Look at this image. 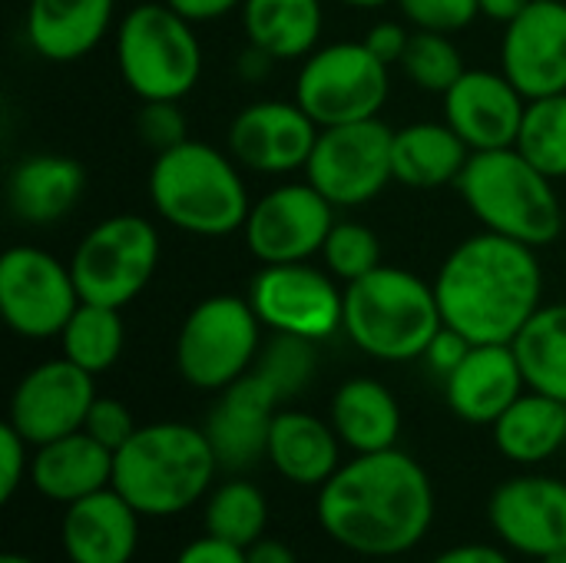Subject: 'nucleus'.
<instances>
[{
  "label": "nucleus",
  "instance_id": "nucleus-1",
  "mask_svg": "<svg viewBox=\"0 0 566 563\" xmlns=\"http://www.w3.org/2000/svg\"><path fill=\"white\" fill-rule=\"evenodd\" d=\"M318 524L345 551L395 561L415 551L434 521L428 471L405 451L355 455L318 488Z\"/></svg>",
  "mask_w": 566,
  "mask_h": 563
},
{
  "label": "nucleus",
  "instance_id": "nucleus-2",
  "mask_svg": "<svg viewBox=\"0 0 566 563\" xmlns=\"http://www.w3.org/2000/svg\"><path fill=\"white\" fill-rule=\"evenodd\" d=\"M444 325L474 345H511L544 305V269L537 249L497 232L468 236L434 275Z\"/></svg>",
  "mask_w": 566,
  "mask_h": 563
},
{
  "label": "nucleus",
  "instance_id": "nucleus-3",
  "mask_svg": "<svg viewBox=\"0 0 566 563\" xmlns=\"http://www.w3.org/2000/svg\"><path fill=\"white\" fill-rule=\"evenodd\" d=\"M219 458L202 428L182 421L143 425L113 455V491L143 518H172L212 491Z\"/></svg>",
  "mask_w": 566,
  "mask_h": 563
},
{
  "label": "nucleus",
  "instance_id": "nucleus-4",
  "mask_svg": "<svg viewBox=\"0 0 566 563\" xmlns=\"http://www.w3.org/2000/svg\"><path fill=\"white\" fill-rule=\"evenodd\" d=\"M149 202L159 219L199 239L239 232L252 209L232 153L199 139H186L156 156L149 169Z\"/></svg>",
  "mask_w": 566,
  "mask_h": 563
},
{
  "label": "nucleus",
  "instance_id": "nucleus-5",
  "mask_svg": "<svg viewBox=\"0 0 566 563\" xmlns=\"http://www.w3.org/2000/svg\"><path fill=\"white\" fill-rule=\"evenodd\" d=\"M441 325L434 282H424L411 269L378 265L365 279L345 285L342 329L355 348L378 362L424 358Z\"/></svg>",
  "mask_w": 566,
  "mask_h": 563
},
{
  "label": "nucleus",
  "instance_id": "nucleus-6",
  "mask_svg": "<svg viewBox=\"0 0 566 563\" xmlns=\"http://www.w3.org/2000/svg\"><path fill=\"white\" fill-rule=\"evenodd\" d=\"M458 192L488 232L527 242L534 249L551 246L564 229V209L554 179L541 173L517 146L471 153Z\"/></svg>",
  "mask_w": 566,
  "mask_h": 563
},
{
  "label": "nucleus",
  "instance_id": "nucleus-7",
  "mask_svg": "<svg viewBox=\"0 0 566 563\" xmlns=\"http://www.w3.org/2000/svg\"><path fill=\"white\" fill-rule=\"evenodd\" d=\"M116 66L143 103L182 100L202 76V43L192 20L163 3H136L116 27Z\"/></svg>",
  "mask_w": 566,
  "mask_h": 563
},
{
  "label": "nucleus",
  "instance_id": "nucleus-8",
  "mask_svg": "<svg viewBox=\"0 0 566 563\" xmlns=\"http://www.w3.org/2000/svg\"><path fill=\"white\" fill-rule=\"evenodd\" d=\"M262 322L249 299L209 295L182 322L176 338V368L199 392H222L255 368L262 352Z\"/></svg>",
  "mask_w": 566,
  "mask_h": 563
},
{
  "label": "nucleus",
  "instance_id": "nucleus-9",
  "mask_svg": "<svg viewBox=\"0 0 566 563\" xmlns=\"http://www.w3.org/2000/svg\"><path fill=\"white\" fill-rule=\"evenodd\" d=\"M388 70L365 40H342L312 50L295 80V103L325 129L375 119L388 103Z\"/></svg>",
  "mask_w": 566,
  "mask_h": 563
},
{
  "label": "nucleus",
  "instance_id": "nucleus-10",
  "mask_svg": "<svg viewBox=\"0 0 566 563\" xmlns=\"http://www.w3.org/2000/svg\"><path fill=\"white\" fill-rule=\"evenodd\" d=\"M159 232L143 216H109L76 246L70 269L83 302L123 309L159 269Z\"/></svg>",
  "mask_w": 566,
  "mask_h": 563
},
{
  "label": "nucleus",
  "instance_id": "nucleus-11",
  "mask_svg": "<svg viewBox=\"0 0 566 563\" xmlns=\"http://www.w3.org/2000/svg\"><path fill=\"white\" fill-rule=\"evenodd\" d=\"M395 129L378 116L361 123L325 126L305 166V179L338 209H355L378 199L395 179L391 166Z\"/></svg>",
  "mask_w": 566,
  "mask_h": 563
},
{
  "label": "nucleus",
  "instance_id": "nucleus-12",
  "mask_svg": "<svg viewBox=\"0 0 566 563\" xmlns=\"http://www.w3.org/2000/svg\"><path fill=\"white\" fill-rule=\"evenodd\" d=\"M73 269L36 246H13L0 256V315L20 338H60L80 309Z\"/></svg>",
  "mask_w": 566,
  "mask_h": 563
},
{
  "label": "nucleus",
  "instance_id": "nucleus-13",
  "mask_svg": "<svg viewBox=\"0 0 566 563\" xmlns=\"http://www.w3.org/2000/svg\"><path fill=\"white\" fill-rule=\"evenodd\" d=\"M249 302L269 332L308 342L332 338L345 322V289L328 269L312 262L262 265L249 285Z\"/></svg>",
  "mask_w": 566,
  "mask_h": 563
},
{
  "label": "nucleus",
  "instance_id": "nucleus-14",
  "mask_svg": "<svg viewBox=\"0 0 566 563\" xmlns=\"http://www.w3.org/2000/svg\"><path fill=\"white\" fill-rule=\"evenodd\" d=\"M335 226V206L305 179L282 183L252 202L242 226L249 252L262 265L312 262L322 256L325 239Z\"/></svg>",
  "mask_w": 566,
  "mask_h": 563
},
{
  "label": "nucleus",
  "instance_id": "nucleus-15",
  "mask_svg": "<svg viewBox=\"0 0 566 563\" xmlns=\"http://www.w3.org/2000/svg\"><path fill=\"white\" fill-rule=\"evenodd\" d=\"M96 402L93 375L70 358H53L30 368L10 398V425L40 448L63 435L83 431L90 405Z\"/></svg>",
  "mask_w": 566,
  "mask_h": 563
},
{
  "label": "nucleus",
  "instance_id": "nucleus-16",
  "mask_svg": "<svg viewBox=\"0 0 566 563\" xmlns=\"http://www.w3.org/2000/svg\"><path fill=\"white\" fill-rule=\"evenodd\" d=\"M322 126L292 100H259L235 113L229 126V153L242 169L262 176H289L308 166Z\"/></svg>",
  "mask_w": 566,
  "mask_h": 563
},
{
  "label": "nucleus",
  "instance_id": "nucleus-17",
  "mask_svg": "<svg viewBox=\"0 0 566 563\" xmlns=\"http://www.w3.org/2000/svg\"><path fill=\"white\" fill-rule=\"evenodd\" d=\"M488 521L504 548L524 557H551L566 551V481L547 475H521L494 488Z\"/></svg>",
  "mask_w": 566,
  "mask_h": 563
},
{
  "label": "nucleus",
  "instance_id": "nucleus-18",
  "mask_svg": "<svg viewBox=\"0 0 566 563\" xmlns=\"http://www.w3.org/2000/svg\"><path fill=\"white\" fill-rule=\"evenodd\" d=\"M501 70L527 100L566 93V0H534L504 27Z\"/></svg>",
  "mask_w": 566,
  "mask_h": 563
},
{
  "label": "nucleus",
  "instance_id": "nucleus-19",
  "mask_svg": "<svg viewBox=\"0 0 566 563\" xmlns=\"http://www.w3.org/2000/svg\"><path fill=\"white\" fill-rule=\"evenodd\" d=\"M527 96L504 70H464L444 93V123L471 146V153L507 149L517 143Z\"/></svg>",
  "mask_w": 566,
  "mask_h": 563
},
{
  "label": "nucleus",
  "instance_id": "nucleus-20",
  "mask_svg": "<svg viewBox=\"0 0 566 563\" xmlns=\"http://www.w3.org/2000/svg\"><path fill=\"white\" fill-rule=\"evenodd\" d=\"M279 405H282L279 392L255 368L219 392L212 411L206 415L202 431L222 471H242L265 458L269 431L279 415Z\"/></svg>",
  "mask_w": 566,
  "mask_h": 563
},
{
  "label": "nucleus",
  "instance_id": "nucleus-21",
  "mask_svg": "<svg viewBox=\"0 0 566 563\" xmlns=\"http://www.w3.org/2000/svg\"><path fill=\"white\" fill-rule=\"evenodd\" d=\"M139 511L113 488L66 504L60 541L70 563H129L139 548Z\"/></svg>",
  "mask_w": 566,
  "mask_h": 563
},
{
  "label": "nucleus",
  "instance_id": "nucleus-22",
  "mask_svg": "<svg viewBox=\"0 0 566 563\" xmlns=\"http://www.w3.org/2000/svg\"><path fill=\"white\" fill-rule=\"evenodd\" d=\"M527 392L521 362L511 345H474L444 378L451 411L468 425H494Z\"/></svg>",
  "mask_w": 566,
  "mask_h": 563
},
{
  "label": "nucleus",
  "instance_id": "nucleus-23",
  "mask_svg": "<svg viewBox=\"0 0 566 563\" xmlns=\"http://www.w3.org/2000/svg\"><path fill=\"white\" fill-rule=\"evenodd\" d=\"M30 484L53 504H73L113 488V451L86 431L46 441L30 458Z\"/></svg>",
  "mask_w": 566,
  "mask_h": 563
},
{
  "label": "nucleus",
  "instance_id": "nucleus-24",
  "mask_svg": "<svg viewBox=\"0 0 566 563\" xmlns=\"http://www.w3.org/2000/svg\"><path fill=\"white\" fill-rule=\"evenodd\" d=\"M116 0H30L27 3V43L50 63L83 60L99 46L113 23Z\"/></svg>",
  "mask_w": 566,
  "mask_h": 563
},
{
  "label": "nucleus",
  "instance_id": "nucleus-25",
  "mask_svg": "<svg viewBox=\"0 0 566 563\" xmlns=\"http://www.w3.org/2000/svg\"><path fill=\"white\" fill-rule=\"evenodd\" d=\"M86 173L76 159L56 153L23 156L7 179V206L27 226H53L83 199Z\"/></svg>",
  "mask_w": 566,
  "mask_h": 563
},
{
  "label": "nucleus",
  "instance_id": "nucleus-26",
  "mask_svg": "<svg viewBox=\"0 0 566 563\" xmlns=\"http://www.w3.org/2000/svg\"><path fill=\"white\" fill-rule=\"evenodd\" d=\"M269 465L298 488H322L342 468V438L332 421L279 408L269 431Z\"/></svg>",
  "mask_w": 566,
  "mask_h": 563
},
{
  "label": "nucleus",
  "instance_id": "nucleus-27",
  "mask_svg": "<svg viewBox=\"0 0 566 563\" xmlns=\"http://www.w3.org/2000/svg\"><path fill=\"white\" fill-rule=\"evenodd\" d=\"M471 146L448 123H411L395 129L391 166L395 179L408 189H441L458 186Z\"/></svg>",
  "mask_w": 566,
  "mask_h": 563
},
{
  "label": "nucleus",
  "instance_id": "nucleus-28",
  "mask_svg": "<svg viewBox=\"0 0 566 563\" xmlns=\"http://www.w3.org/2000/svg\"><path fill=\"white\" fill-rule=\"evenodd\" d=\"M332 428L355 455L398 448L401 408L395 395L375 378H352L332 398Z\"/></svg>",
  "mask_w": 566,
  "mask_h": 563
},
{
  "label": "nucleus",
  "instance_id": "nucleus-29",
  "mask_svg": "<svg viewBox=\"0 0 566 563\" xmlns=\"http://www.w3.org/2000/svg\"><path fill=\"white\" fill-rule=\"evenodd\" d=\"M242 27L252 46L282 60H305L318 50L325 10L322 0H245Z\"/></svg>",
  "mask_w": 566,
  "mask_h": 563
},
{
  "label": "nucleus",
  "instance_id": "nucleus-30",
  "mask_svg": "<svg viewBox=\"0 0 566 563\" xmlns=\"http://www.w3.org/2000/svg\"><path fill=\"white\" fill-rule=\"evenodd\" d=\"M497 451L514 465H541L566 445V402L524 392L494 425Z\"/></svg>",
  "mask_w": 566,
  "mask_h": 563
},
{
  "label": "nucleus",
  "instance_id": "nucleus-31",
  "mask_svg": "<svg viewBox=\"0 0 566 563\" xmlns=\"http://www.w3.org/2000/svg\"><path fill=\"white\" fill-rule=\"evenodd\" d=\"M511 348L531 392L566 402V305H541Z\"/></svg>",
  "mask_w": 566,
  "mask_h": 563
},
{
  "label": "nucleus",
  "instance_id": "nucleus-32",
  "mask_svg": "<svg viewBox=\"0 0 566 563\" xmlns=\"http://www.w3.org/2000/svg\"><path fill=\"white\" fill-rule=\"evenodd\" d=\"M123 342L126 329L119 309L99 302H80V309L60 332L63 358L86 368L90 375H103L106 368H113L123 355Z\"/></svg>",
  "mask_w": 566,
  "mask_h": 563
},
{
  "label": "nucleus",
  "instance_id": "nucleus-33",
  "mask_svg": "<svg viewBox=\"0 0 566 563\" xmlns=\"http://www.w3.org/2000/svg\"><path fill=\"white\" fill-rule=\"evenodd\" d=\"M265 524H269V501L245 478H232L219 484L206 501V534L235 544L242 551L265 538Z\"/></svg>",
  "mask_w": 566,
  "mask_h": 563
},
{
  "label": "nucleus",
  "instance_id": "nucleus-34",
  "mask_svg": "<svg viewBox=\"0 0 566 563\" xmlns=\"http://www.w3.org/2000/svg\"><path fill=\"white\" fill-rule=\"evenodd\" d=\"M514 146L551 179H566V93L527 100Z\"/></svg>",
  "mask_w": 566,
  "mask_h": 563
},
{
  "label": "nucleus",
  "instance_id": "nucleus-35",
  "mask_svg": "<svg viewBox=\"0 0 566 563\" xmlns=\"http://www.w3.org/2000/svg\"><path fill=\"white\" fill-rule=\"evenodd\" d=\"M401 70H405V76L418 90H428V93H441L444 96L461 80L464 56H461V50L454 46V40L448 33L415 30L411 33V43L405 50Z\"/></svg>",
  "mask_w": 566,
  "mask_h": 563
},
{
  "label": "nucleus",
  "instance_id": "nucleus-36",
  "mask_svg": "<svg viewBox=\"0 0 566 563\" xmlns=\"http://www.w3.org/2000/svg\"><path fill=\"white\" fill-rule=\"evenodd\" d=\"M318 342L298 338V335H282L272 332V338L262 345L259 358H255V372L279 392L282 402L302 395L318 368Z\"/></svg>",
  "mask_w": 566,
  "mask_h": 563
},
{
  "label": "nucleus",
  "instance_id": "nucleus-37",
  "mask_svg": "<svg viewBox=\"0 0 566 563\" xmlns=\"http://www.w3.org/2000/svg\"><path fill=\"white\" fill-rule=\"evenodd\" d=\"M322 262L342 285H352L381 265V242L361 222H335L325 239Z\"/></svg>",
  "mask_w": 566,
  "mask_h": 563
},
{
  "label": "nucleus",
  "instance_id": "nucleus-38",
  "mask_svg": "<svg viewBox=\"0 0 566 563\" xmlns=\"http://www.w3.org/2000/svg\"><path fill=\"white\" fill-rule=\"evenodd\" d=\"M395 3L401 7L405 23H411L415 30H434L448 37L468 30L481 13L478 0H395Z\"/></svg>",
  "mask_w": 566,
  "mask_h": 563
},
{
  "label": "nucleus",
  "instance_id": "nucleus-39",
  "mask_svg": "<svg viewBox=\"0 0 566 563\" xmlns=\"http://www.w3.org/2000/svg\"><path fill=\"white\" fill-rule=\"evenodd\" d=\"M136 129L156 156L166 149H176L179 143L189 139V123H186V113L179 110V100L143 103V110L136 116Z\"/></svg>",
  "mask_w": 566,
  "mask_h": 563
},
{
  "label": "nucleus",
  "instance_id": "nucleus-40",
  "mask_svg": "<svg viewBox=\"0 0 566 563\" xmlns=\"http://www.w3.org/2000/svg\"><path fill=\"white\" fill-rule=\"evenodd\" d=\"M136 421H133V411L119 402V398H99L90 405V415L83 421V431L99 441L103 448H109L113 455L136 435Z\"/></svg>",
  "mask_w": 566,
  "mask_h": 563
},
{
  "label": "nucleus",
  "instance_id": "nucleus-41",
  "mask_svg": "<svg viewBox=\"0 0 566 563\" xmlns=\"http://www.w3.org/2000/svg\"><path fill=\"white\" fill-rule=\"evenodd\" d=\"M30 441L7 421L0 425V501H13L17 488L30 475V458H27Z\"/></svg>",
  "mask_w": 566,
  "mask_h": 563
},
{
  "label": "nucleus",
  "instance_id": "nucleus-42",
  "mask_svg": "<svg viewBox=\"0 0 566 563\" xmlns=\"http://www.w3.org/2000/svg\"><path fill=\"white\" fill-rule=\"evenodd\" d=\"M471 348H474L471 338H464V335H461L458 329H451V325H441L438 335L431 338L428 352H424V362H428L431 372H438L441 378H448V375L468 358Z\"/></svg>",
  "mask_w": 566,
  "mask_h": 563
},
{
  "label": "nucleus",
  "instance_id": "nucleus-43",
  "mask_svg": "<svg viewBox=\"0 0 566 563\" xmlns=\"http://www.w3.org/2000/svg\"><path fill=\"white\" fill-rule=\"evenodd\" d=\"M411 33L415 30H408L405 23H398V20H378L368 33H365V46L385 63V66H401V60H405V50H408V43H411Z\"/></svg>",
  "mask_w": 566,
  "mask_h": 563
},
{
  "label": "nucleus",
  "instance_id": "nucleus-44",
  "mask_svg": "<svg viewBox=\"0 0 566 563\" xmlns=\"http://www.w3.org/2000/svg\"><path fill=\"white\" fill-rule=\"evenodd\" d=\"M176 563H249L245 561V551L235 548V544H226L212 534H202L199 541L186 544L179 551Z\"/></svg>",
  "mask_w": 566,
  "mask_h": 563
},
{
  "label": "nucleus",
  "instance_id": "nucleus-45",
  "mask_svg": "<svg viewBox=\"0 0 566 563\" xmlns=\"http://www.w3.org/2000/svg\"><path fill=\"white\" fill-rule=\"evenodd\" d=\"M166 3L192 23H209V20H219L226 13L239 10L245 0H166Z\"/></svg>",
  "mask_w": 566,
  "mask_h": 563
},
{
  "label": "nucleus",
  "instance_id": "nucleus-46",
  "mask_svg": "<svg viewBox=\"0 0 566 563\" xmlns=\"http://www.w3.org/2000/svg\"><path fill=\"white\" fill-rule=\"evenodd\" d=\"M431 563H511V557L491 544H461V548L438 554Z\"/></svg>",
  "mask_w": 566,
  "mask_h": 563
},
{
  "label": "nucleus",
  "instance_id": "nucleus-47",
  "mask_svg": "<svg viewBox=\"0 0 566 563\" xmlns=\"http://www.w3.org/2000/svg\"><path fill=\"white\" fill-rule=\"evenodd\" d=\"M245 561L249 563H298L295 551L285 541L275 538H262L252 548H245Z\"/></svg>",
  "mask_w": 566,
  "mask_h": 563
},
{
  "label": "nucleus",
  "instance_id": "nucleus-48",
  "mask_svg": "<svg viewBox=\"0 0 566 563\" xmlns=\"http://www.w3.org/2000/svg\"><path fill=\"white\" fill-rule=\"evenodd\" d=\"M279 60L275 56H269L265 50H259V46H245V53L239 56V63H235V70H239V76H245L249 83H255V80H265L269 73H272V66H275Z\"/></svg>",
  "mask_w": 566,
  "mask_h": 563
},
{
  "label": "nucleus",
  "instance_id": "nucleus-49",
  "mask_svg": "<svg viewBox=\"0 0 566 563\" xmlns=\"http://www.w3.org/2000/svg\"><path fill=\"white\" fill-rule=\"evenodd\" d=\"M481 3V13L488 17V20H494V23H511V20H517L534 0H478Z\"/></svg>",
  "mask_w": 566,
  "mask_h": 563
},
{
  "label": "nucleus",
  "instance_id": "nucleus-50",
  "mask_svg": "<svg viewBox=\"0 0 566 563\" xmlns=\"http://www.w3.org/2000/svg\"><path fill=\"white\" fill-rule=\"evenodd\" d=\"M338 3L355 7V10H378V7H388V3H395V0H338Z\"/></svg>",
  "mask_w": 566,
  "mask_h": 563
},
{
  "label": "nucleus",
  "instance_id": "nucleus-51",
  "mask_svg": "<svg viewBox=\"0 0 566 563\" xmlns=\"http://www.w3.org/2000/svg\"><path fill=\"white\" fill-rule=\"evenodd\" d=\"M0 563H33V561H30V557H23V554H3Z\"/></svg>",
  "mask_w": 566,
  "mask_h": 563
},
{
  "label": "nucleus",
  "instance_id": "nucleus-52",
  "mask_svg": "<svg viewBox=\"0 0 566 563\" xmlns=\"http://www.w3.org/2000/svg\"><path fill=\"white\" fill-rule=\"evenodd\" d=\"M541 563H566V551H557V554H551V557H544Z\"/></svg>",
  "mask_w": 566,
  "mask_h": 563
},
{
  "label": "nucleus",
  "instance_id": "nucleus-53",
  "mask_svg": "<svg viewBox=\"0 0 566 563\" xmlns=\"http://www.w3.org/2000/svg\"><path fill=\"white\" fill-rule=\"evenodd\" d=\"M371 563H395V561H371Z\"/></svg>",
  "mask_w": 566,
  "mask_h": 563
}]
</instances>
